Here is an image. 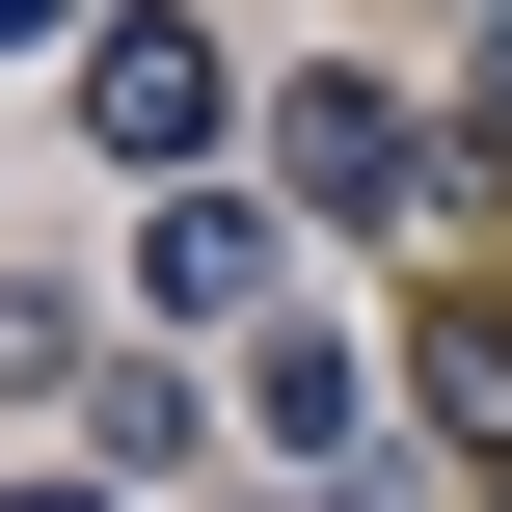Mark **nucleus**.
I'll list each match as a JSON object with an SVG mask.
<instances>
[{"label": "nucleus", "instance_id": "f257e3e1", "mask_svg": "<svg viewBox=\"0 0 512 512\" xmlns=\"http://www.w3.org/2000/svg\"><path fill=\"white\" fill-rule=\"evenodd\" d=\"M270 189H297V216H459V135L324 54V81H270Z\"/></svg>", "mask_w": 512, "mask_h": 512}, {"label": "nucleus", "instance_id": "f03ea898", "mask_svg": "<svg viewBox=\"0 0 512 512\" xmlns=\"http://www.w3.org/2000/svg\"><path fill=\"white\" fill-rule=\"evenodd\" d=\"M81 135L162 162V189H216V27H189V0H108V27H81Z\"/></svg>", "mask_w": 512, "mask_h": 512}, {"label": "nucleus", "instance_id": "7ed1b4c3", "mask_svg": "<svg viewBox=\"0 0 512 512\" xmlns=\"http://www.w3.org/2000/svg\"><path fill=\"white\" fill-rule=\"evenodd\" d=\"M135 297H162V324H243V351H270V297H297V243H270L243 189H162V243H135Z\"/></svg>", "mask_w": 512, "mask_h": 512}, {"label": "nucleus", "instance_id": "20e7f679", "mask_svg": "<svg viewBox=\"0 0 512 512\" xmlns=\"http://www.w3.org/2000/svg\"><path fill=\"white\" fill-rule=\"evenodd\" d=\"M243 405H270V459H324V486L378 459V378H351L324 324H270V351H243Z\"/></svg>", "mask_w": 512, "mask_h": 512}, {"label": "nucleus", "instance_id": "39448f33", "mask_svg": "<svg viewBox=\"0 0 512 512\" xmlns=\"http://www.w3.org/2000/svg\"><path fill=\"white\" fill-rule=\"evenodd\" d=\"M405 405H432L459 459H512V324H486V297H432V324H405Z\"/></svg>", "mask_w": 512, "mask_h": 512}, {"label": "nucleus", "instance_id": "423d86ee", "mask_svg": "<svg viewBox=\"0 0 512 512\" xmlns=\"http://www.w3.org/2000/svg\"><path fill=\"white\" fill-rule=\"evenodd\" d=\"M0 405H81V297H0Z\"/></svg>", "mask_w": 512, "mask_h": 512}, {"label": "nucleus", "instance_id": "0eeeda50", "mask_svg": "<svg viewBox=\"0 0 512 512\" xmlns=\"http://www.w3.org/2000/svg\"><path fill=\"white\" fill-rule=\"evenodd\" d=\"M459 162L512 189V0H486V54H459Z\"/></svg>", "mask_w": 512, "mask_h": 512}, {"label": "nucleus", "instance_id": "6e6552de", "mask_svg": "<svg viewBox=\"0 0 512 512\" xmlns=\"http://www.w3.org/2000/svg\"><path fill=\"white\" fill-rule=\"evenodd\" d=\"M81 27H108V0H0V54H81Z\"/></svg>", "mask_w": 512, "mask_h": 512}, {"label": "nucleus", "instance_id": "1a4fd4ad", "mask_svg": "<svg viewBox=\"0 0 512 512\" xmlns=\"http://www.w3.org/2000/svg\"><path fill=\"white\" fill-rule=\"evenodd\" d=\"M0 512H108V486H54V459H27V486H0Z\"/></svg>", "mask_w": 512, "mask_h": 512}, {"label": "nucleus", "instance_id": "9d476101", "mask_svg": "<svg viewBox=\"0 0 512 512\" xmlns=\"http://www.w3.org/2000/svg\"><path fill=\"white\" fill-rule=\"evenodd\" d=\"M324 512H351V486H324Z\"/></svg>", "mask_w": 512, "mask_h": 512}, {"label": "nucleus", "instance_id": "9b49d317", "mask_svg": "<svg viewBox=\"0 0 512 512\" xmlns=\"http://www.w3.org/2000/svg\"><path fill=\"white\" fill-rule=\"evenodd\" d=\"M486 512H512V486H486Z\"/></svg>", "mask_w": 512, "mask_h": 512}]
</instances>
